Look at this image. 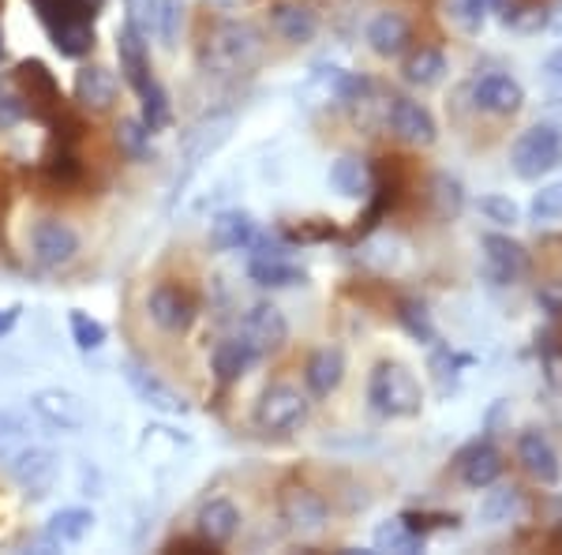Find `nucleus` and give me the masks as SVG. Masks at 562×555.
<instances>
[{
  "label": "nucleus",
  "instance_id": "f257e3e1",
  "mask_svg": "<svg viewBox=\"0 0 562 555\" xmlns=\"http://www.w3.org/2000/svg\"><path fill=\"white\" fill-rule=\"evenodd\" d=\"M368 402L383 417H416L424 406V390L405 364L383 360L368 379Z\"/></svg>",
  "mask_w": 562,
  "mask_h": 555
},
{
  "label": "nucleus",
  "instance_id": "f03ea898",
  "mask_svg": "<svg viewBox=\"0 0 562 555\" xmlns=\"http://www.w3.org/2000/svg\"><path fill=\"white\" fill-rule=\"evenodd\" d=\"M510 166L521 180H540L562 166V129L559 124H537L514 140Z\"/></svg>",
  "mask_w": 562,
  "mask_h": 555
},
{
  "label": "nucleus",
  "instance_id": "7ed1b4c3",
  "mask_svg": "<svg viewBox=\"0 0 562 555\" xmlns=\"http://www.w3.org/2000/svg\"><path fill=\"white\" fill-rule=\"evenodd\" d=\"M4 469L26 496H49L60 477V458L53 451L38 447V443H23L20 451H12L4 458Z\"/></svg>",
  "mask_w": 562,
  "mask_h": 555
},
{
  "label": "nucleus",
  "instance_id": "20e7f679",
  "mask_svg": "<svg viewBox=\"0 0 562 555\" xmlns=\"http://www.w3.org/2000/svg\"><path fill=\"white\" fill-rule=\"evenodd\" d=\"M15 84H20L23 102H26V109H31L34 121L49 124L53 116L65 109V98H60L57 76H53V71L45 68L42 60H20V65H15Z\"/></svg>",
  "mask_w": 562,
  "mask_h": 555
},
{
  "label": "nucleus",
  "instance_id": "39448f33",
  "mask_svg": "<svg viewBox=\"0 0 562 555\" xmlns=\"http://www.w3.org/2000/svg\"><path fill=\"white\" fill-rule=\"evenodd\" d=\"M304 421H307V398L296 387L274 384L262 390V398L256 406V424L262 432L285 435V432H293V428H301Z\"/></svg>",
  "mask_w": 562,
  "mask_h": 555
},
{
  "label": "nucleus",
  "instance_id": "423d86ee",
  "mask_svg": "<svg viewBox=\"0 0 562 555\" xmlns=\"http://www.w3.org/2000/svg\"><path fill=\"white\" fill-rule=\"evenodd\" d=\"M256 53H259L256 26H248V23H222L211 34V38H206L203 60H211V68H217V71H233V68L248 65Z\"/></svg>",
  "mask_w": 562,
  "mask_h": 555
},
{
  "label": "nucleus",
  "instance_id": "0eeeda50",
  "mask_svg": "<svg viewBox=\"0 0 562 555\" xmlns=\"http://www.w3.org/2000/svg\"><path fill=\"white\" fill-rule=\"evenodd\" d=\"M147 312L158 331L166 334H184L195 323V300L184 286L177 281H158L147 297Z\"/></svg>",
  "mask_w": 562,
  "mask_h": 555
},
{
  "label": "nucleus",
  "instance_id": "6e6552de",
  "mask_svg": "<svg viewBox=\"0 0 562 555\" xmlns=\"http://www.w3.org/2000/svg\"><path fill=\"white\" fill-rule=\"evenodd\" d=\"M31 248L42 267H68L79 252V233L68 222H60V218H42L31 230Z\"/></svg>",
  "mask_w": 562,
  "mask_h": 555
},
{
  "label": "nucleus",
  "instance_id": "1a4fd4ad",
  "mask_svg": "<svg viewBox=\"0 0 562 555\" xmlns=\"http://www.w3.org/2000/svg\"><path fill=\"white\" fill-rule=\"evenodd\" d=\"M31 409L38 413L42 424L57 428V432H79L87 424V406L79 395L71 390H60V387H49V390H38L31 398Z\"/></svg>",
  "mask_w": 562,
  "mask_h": 555
},
{
  "label": "nucleus",
  "instance_id": "9d476101",
  "mask_svg": "<svg viewBox=\"0 0 562 555\" xmlns=\"http://www.w3.org/2000/svg\"><path fill=\"white\" fill-rule=\"evenodd\" d=\"M281 518L293 533H319L326 525V499L319 491H312L307 485H289L281 491Z\"/></svg>",
  "mask_w": 562,
  "mask_h": 555
},
{
  "label": "nucleus",
  "instance_id": "9b49d317",
  "mask_svg": "<svg viewBox=\"0 0 562 555\" xmlns=\"http://www.w3.org/2000/svg\"><path fill=\"white\" fill-rule=\"evenodd\" d=\"M240 334L251 342V349H256L259 357H267V353H274V349L285 345L289 323H285V315H281L274 304H251L248 312H244Z\"/></svg>",
  "mask_w": 562,
  "mask_h": 555
},
{
  "label": "nucleus",
  "instance_id": "f8f14e48",
  "mask_svg": "<svg viewBox=\"0 0 562 555\" xmlns=\"http://www.w3.org/2000/svg\"><path fill=\"white\" fill-rule=\"evenodd\" d=\"M386 124L394 129L397 140L413 143V147H431L435 135H439L435 116L420 102H413V98H394L386 109Z\"/></svg>",
  "mask_w": 562,
  "mask_h": 555
},
{
  "label": "nucleus",
  "instance_id": "ddd939ff",
  "mask_svg": "<svg viewBox=\"0 0 562 555\" xmlns=\"http://www.w3.org/2000/svg\"><path fill=\"white\" fill-rule=\"evenodd\" d=\"M124 379H128V387L150 409H161V413H188V398L177 395V390L169 387L166 379L158 376V371H150L147 364L128 360V364H124Z\"/></svg>",
  "mask_w": 562,
  "mask_h": 555
},
{
  "label": "nucleus",
  "instance_id": "4468645a",
  "mask_svg": "<svg viewBox=\"0 0 562 555\" xmlns=\"http://www.w3.org/2000/svg\"><path fill=\"white\" fill-rule=\"evenodd\" d=\"M473 102L484 109V113L495 116H510L525 106V90L514 76H503V71H487L473 84Z\"/></svg>",
  "mask_w": 562,
  "mask_h": 555
},
{
  "label": "nucleus",
  "instance_id": "2eb2a0df",
  "mask_svg": "<svg viewBox=\"0 0 562 555\" xmlns=\"http://www.w3.org/2000/svg\"><path fill=\"white\" fill-rule=\"evenodd\" d=\"M518 462L525 466L532 480H540V485H559L562 477V466H559V454L551 447V440L537 428H529V432H521L518 440Z\"/></svg>",
  "mask_w": 562,
  "mask_h": 555
},
{
  "label": "nucleus",
  "instance_id": "dca6fc26",
  "mask_svg": "<svg viewBox=\"0 0 562 555\" xmlns=\"http://www.w3.org/2000/svg\"><path fill=\"white\" fill-rule=\"evenodd\" d=\"M484 259H487V270H492V278L498 286L518 281L525 275V267H529V256H525L521 244L510 241V236H498V233L484 236Z\"/></svg>",
  "mask_w": 562,
  "mask_h": 555
},
{
  "label": "nucleus",
  "instance_id": "f3484780",
  "mask_svg": "<svg viewBox=\"0 0 562 555\" xmlns=\"http://www.w3.org/2000/svg\"><path fill=\"white\" fill-rule=\"evenodd\" d=\"M413 42V26L402 12H379L375 20L368 23V45L379 53V57H402Z\"/></svg>",
  "mask_w": 562,
  "mask_h": 555
},
{
  "label": "nucleus",
  "instance_id": "a211bd4d",
  "mask_svg": "<svg viewBox=\"0 0 562 555\" xmlns=\"http://www.w3.org/2000/svg\"><path fill=\"white\" fill-rule=\"evenodd\" d=\"M237 530H240V511L229 499H211V503L199 507L195 533L203 536V541H211L214 548H225V544L237 536Z\"/></svg>",
  "mask_w": 562,
  "mask_h": 555
},
{
  "label": "nucleus",
  "instance_id": "6ab92c4d",
  "mask_svg": "<svg viewBox=\"0 0 562 555\" xmlns=\"http://www.w3.org/2000/svg\"><path fill=\"white\" fill-rule=\"evenodd\" d=\"M116 57H121V71L128 79L132 90H139L143 84H150V57H147V34H139L132 23L121 26L116 34Z\"/></svg>",
  "mask_w": 562,
  "mask_h": 555
},
{
  "label": "nucleus",
  "instance_id": "aec40b11",
  "mask_svg": "<svg viewBox=\"0 0 562 555\" xmlns=\"http://www.w3.org/2000/svg\"><path fill=\"white\" fill-rule=\"evenodd\" d=\"M458 477L465 480L469 488H492L495 480L503 477V454H498L492 443H473L469 451H461Z\"/></svg>",
  "mask_w": 562,
  "mask_h": 555
},
{
  "label": "nucleus",
  "instance_id": "412c9836",
  "mask_svg": "<svg viewBox=\"0 0 562 555\" xmlns=\"http://www.w3.org/2000/svg\"><path fill=\"white\" fill-rule=\"evenodd\" d=\"M256 233H259V225H256V218H251L248 211H222L211 222V244L217 252L251 248Z\"/></svg>",
  "mask_w": 562,
  "mask_h": 555
},
{
  "label": "nucleus",
  "instance_id": "4be33fe9",
  "mask_svg": "<svg viewBox=\"0 0 562 555\" xmlns=\"http://www.w3.org/2000/svg\"><path fill=\"white\" fill-rule=\"evenodd\" d=\"M76 102L83 109H109L116 102V76L102 65H83L76 71Z\"/></svg>",
  "mask_w": 562,
  "mask_h": 555
},
{
  "label": "nucleus",
  "instance_id": "5701e85b",
  "mask_svg": "<svg viewBox=\"0 0 562 555\" xmlns=\"http://www.w3.org/2000/svg\"><path fill=\"white\" fill-rule=\"evenodd\" d=\"M256 360H259V353L251 349V342L244 338V334H237V338L217 342V349H214V357H211L217 384H237V379H240L244 371H248Z\"/></svg>",
  "mask_w": 562,
  "mask_h": 555
},
{
  "label": "nucleus",
  "instance_id": "b1692460",
  "mask_svg": "<svg viewBox=\"0 0 562 555\" xmlns=\"http://www.w3.org/2000/svg\"><path fill=\"white\" fill-rule=\"evenodd\" d=\"M87 177L83 162H79L76 147H68V143H53V154L42 162V180L49 188H60V192H68V188H79Z\"/></svg>",
  "mask_w": 562,
  "mask_h": 555
},
{
  "label": "nucleus",
  "instance_id": "393cba45",
  "mask_svg": "<svg viewBox=\"0 0 562 555\" xmlns=\"http://www.w3.org/2000/svg\"><path fill=\"white\" fill-rule=\"evenodd\" d=\"M304 379H307V387H312V395H334V390L341 387V379H346V357H341V349H319V353H312V360H307V368H304Z\"/></svg>",
  "mask_w": 562,
  "mask_h": 555
},
{
  "label": "nucleus",
  "instance_id": "a878e982",
  "mask_svg": "<svg viewBox=\"0 0 562 555\" xmlns=\"http://www.w3.org/2000/svg\"><path fill=\"white\" fill-rule=\"evenodd\" d=\"M270 23H274V31L281 38L293 42V45L312 42L315 31H319V20H315V12L307 4H278L274 15H270Z\"/></svg>",
  "mask_w": 562,
  "mask_h": 555
},
{
  "label": "nucleus",
  "instance_id": "bb28decb",
  "mask_svg": "<svg viewBox=\"0 0 562 555\" xmlns=\"http://www.w3.org/2000/svg\"><path fill=\"white\" fill-rule=\"evenodd\" d=\"M248 275L262 289H285V286H296V281H304V270L293 267L289 256H251Z\"/></svg>",
  "mask_w": 562,
  "mask_h": 555
},
{
  "label": "nucleus",
  "instance_id": "cd10ccee",
  "mask_svg": "<svg viewBox=\"0 0 562 555\" xmlns=\"http://www.w3.org/2000/svg\"><path fill=\"white\" fill-rule=\"evenodd\" d=\"M90 525H94V514H90L87 507H65V511H57L49 518L45 536H49L53 544H79L90 533Z\"/></svg>",
  "mask_w": 562,
  "mask_h": 555
},
{
  "label": "nucleus",
  "instance_id": "c85d7f7f",
  "mask_svg": "<svg viewBox=\"0 0 562 555\" xmlns=\"http://www.w3.org/2000/svg\"><path fill=\"white\" fill-rule=\"evenodd\" d=\"M375 548L379 552H402L413 555L424 548V533H416L405 518H394V522H383L375 530Z\"/></svg>",
  "mask_w": 562,
  "mask_h": 555
},
{
  "label": "nucleus",
  "instance_id": "c756f323",
  "mask_svg": "<svg viewBox=\"0 0 562 555\" xmlns=\"http://www.w3.org/2000/svg\"><path fill=\"white\" fill-rule=\"evenodd\" d=\"M139 102H143V116L139 121L147 124L150 132H161V129H169V121H173V109H169V95H166V87L158 84V79H150V84H143L139 90Z\"/></svg>",
  "mask_w": 562,
  "mask_h": 555
},
{
  "label": "nucleus",
  "instance_id": "7c9ffc66",
  "mask_svg": "<svg viewBox=\"0 0 562 555\" xmlns=\"http://www.w3.org/2000/svg\"><path fill=\"white\" fill-rule=\"evenodd\" d=\"M442 76H447V57H442L439 49H431V45L416 49L413 57L405 60V79L416 87H435Z\"/></svg>",
  "mask_w": 562,
  "mask_h": 555
},
{
  "label": "nucleus",
  "instance_id": "2f4dec72",
  "mask_svg": "<svg viewBox=\"0 0 562 555\" xmlns=\"http://www.w3.org/2000/svg\"><path fill=\"white\" fill-rule=\"evenodd\" d=\"M330 185L338 188L341 196H349V199H357V196H368V185H371V177H368V166L360 158H338L330 166Z\"/></svg>",
  "mask_w": 562,
  "mask_h": 555
},
{
  "label": "nucleus",
  "instance_id": "473e14b6",
  "mask_svg": "<svg viewBox=\"0 0 562 555\" xmlns=\"http://www.w3.org/2000/svg\"><path fill=\"white\" fill-rule=\"evenodd\" d=\"M49 38L60 49V57L79 60L94 49V23H65L57 31H49Z\"/></svg>",
  "mask_w": 562,
  "mask_h": 555
},
{
  "label": "nucleus",
  "instance_id": "72a5a7b5",
  "mask_svg": "<svg viewBox=\"0 0 562 555\" xmlns=\"http://www.w3.org/2000/svg\"><path fill=\"white\" fill-rule=\"evenodd\" d=\"M150 129L143 121H121L116 124V147L128 162H143L150 158Z\"/></svg>",
  "mask_w": 562,
  "mask_h": 555
},
{
  "label": "nucleus",
  "instance_id": "f704fd0d",
  "mask_svg": "<svg viewBox=\"0 0 562 555\" xmlns=\"http://www.w3.org/2000/svg\"><path fill=\"white\" fill-rule=\"evenodd\" d=\"M518 511H521V491L518 488H498V491H492V496L484 499V507H480L484 522H492V525L514 522Z\"/></svg>",
  "mask_w": 562,
  "mask_h": 555
},
{
  "label": "nucleus",
  "instance_id": "c9c22d12",
  "mask_svg": "<svg viewBox=\"0 0 562 555\" xmlns=\"http://www.w3.org/2000/svg\"><path fill=\"white\" fill-rule=\"evenodd\" d=\"M180 23H184V0H158V12H154V31L166 49H173L180 38Z\"/></svg>",
  "mask_w": 562,
  "mask_h": 555
},
{
  "label": "nucleus",
  "instance_id": "e433bc0d",
  "mask_svg": "<svg viewBox=\"0 0 562 555\" xmlns=\"http://www.w3.org/2000/svg\"><path fill=\"white\" fill-rule=\"evenodd\" d=\"M68 326H71V338H76L79 349H98V345L105 342V323H98L94 315H87V312H71Z\"/></svg>",
  "mask_w": 562,
  "mask_h": 555
},
{
  "label": "nucleus",
  "instance_id": "4c0bfd02",
  "mask_svg": "<svg viewBox=\"0 0 562 555\" xmlns=\"http://www.w3.org/2000/svg\"><path fill=\"white\" fill-rule=\"evenodd\" d=\"M529 214L537 218V222H559V218H562V180H555V185H548V188H540V192L532 196Z\"/></svg>",
  "mask_w": 562,
  "mask_h": 555
},
{
  "label": "nucleus",
  "instance_id": "58836bf2",
  "mask_svg": "<svg viewBox=\"0 0 562 555\" xmlns=\"http://www.w3.org/2000/svg\"><path fill=\"white\" fill-rule=\"evenodd\" d=\"M480 214H484L487 222H495V225H518L521 222L518 203H514V199H506V196H484V199H480Z\"/></svg>",
  "mask_w": 562,
  "mask_h": 555
},
{
  "label": "nucleus",
  "instance_id": "ea45409f",
  "mask_svg": "<svg viewBox=\"0 0 562 555\" xmlns=\"http://www.w3.org/2000/svg\"><path fill=\"white\" fill-rule=\"evenodd\" d=\"M23 443H31V432L15 413H0V458H8L12 451H20Z\"/></svg>",
  "mask_w": 562,
  "mask_h": 555
},
{
  "label": "nucleus",
  "instance_id": "a19ab883",
  "mask_svg": "<svg viewBox=\"0 0 562 555\" xmlns=\"http://www.w3.org/2000/svg\"><path fill=\"white\" fill-rule=\"evenodd\" d=\"M397 320L409 326V334H416V338L435 342V326L428 320V312H424V304H413V300H405L402 312H397Z\"/></svg>",
  "mask_w": 562,
  "mask_h": 555
},
{
  "label": "nucleus",
  "instance_id": "79ce46f5",
  "mask_svg": "<svg viewBox=\"0 0 562 555\" xmlns=\"http://www.w3.org/2000/svg\"><path fill=\"white\" fill-rule=\"evenodd\" d=\"M23 116H31V109H26L23 98H15V95H0V132L15 129V124H20Z\"/></svg>",
  "mask_w": 562,
  "mask_h": 555
},
{
  "label": "nucleus",
  "instance_id": "37998d69",
  "mask_svg": "<svg viewBox=\"0 0 562 555\" xmlns=\"http://www.w3.org/2000/svg\"><path fill=\"white\" fill-rule=\"evenodd\" d=\"M506 0H465V12H469V20H484V12H492V8H503Z\"/></svg>",
  "mask_w": 562,
  "mask_h": 555
},
{
  "label": "nucleus",
  "instance_id": "c03bdc74",
  "mask_svg": "<svg viewBox=\"0 0 562 555\" xmlns=\"http://www.w3.org/2000/svg\"><path fill=\"white\" fill-rule=\"evenodd\" d=\"M543 71H548V79H555V84L562 87V49H555L548 60H543Z\"/></svg>",
  "mask_w": 562,
  "mask_h": 555
},
{
  "label": "nucleus",
  "instance_id": "a18cd8bd",
  "mask_svg": "<svg viewBox=\"0 0 562 555\" xmlns=\"http://www.w3.org/2000/svg\"><path fill=\"white\" fill-rule=\"evenodd\" d=\"M15 320H20V308H4V312H0V334L12 331Z\"/></svg>",
  "mask_w": 562,
  "mask_h": 555
},
{
  "label": "nucleus",
  "instance_id": "49530a36",
  "mask_svg": "<svg viewBox=\"0 0 562 555\" xmlns=\"http://www.w3.org/2000/svg\"><path fill=\"white\" fill-rule=\"evenodd\" d=\"M8 196H12V188H8V177L0 173V222H4V214H8Z\"/></svg>",
  "mask_w": 562,
  "mask_h": 555
},
{
  "label": "nucleus",
  "instance_id": "de8ad7c7",
  "mask_svg": "<svg viewBox=\"0 0 562 555\" xmlns=\"http://www.w3.org/2000/svg\"><path fill=\"white\" fill-rule=\"evenodd\" d=\"M551 26H555V31L562 34V0L555 4V12H551Z\"/></svg>",
  "mask_w": 562,
  "mask_h": 555
},
{
  "label": "nucleus",
  "instance_id": "09e8293b",
  "mask_svg": "<svg viewBox=\"0 0 562 555\" xmlns=\"http://www.w3.org/2000/svg\"><path fill=\"white\" fill-rule=\"evenodd\" d=\"M211 4H222L225 8V4H233V0H211Z\"/></svg>",
  "mask_w": 562,
  "mask_h": 555
},
{
  "label": "nucleus",
  "instance_id": "8fccbe9b",
  "mask_svg": "<svg viewBox=\"0 0 562 555\" xmlns=\"http://www.w3.org/2000/svg\"><path fill=\"white\" fill-rule=\"evenodd\" d=\"M0 60H4V38H0Z\"/></svg>",
  "mask_w": 562,
  "mask_h": 555
},
{
  "label": "nucleus",
  "instance_id": "3c124183",
  "mask_svg": "<svg viewBox=\"0 0 562 555\" xmlns=\"http://www.w3.org/2000/svg\"><path fill=\"white\" fill-rule=\"evenodd\" d=\"M128 4H135V0H128Z\"/></svg>",
  "mask_w": 562,
  "mask_h": 555
}]
</instances>
